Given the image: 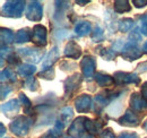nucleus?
I'll return each mask as SVG.
<instances>
[{"mask_svg":"<svg viewBox=\"0 0 147 138\" xmlns=\"http://www.w3.org/2000/svg\"><path fill=\"white\" fill-rule=\"evenodd\" d=\"M32 123H33V120L31 118L20 116V117H17L13 122H10L9 129L14 135L18 137H25L28 134Z\"/></svg>","mask_w":147,"mask_h":138,"instance_id":"f257e3e1","label":"nucleus"},{"mask_svg":"<svg viewBox=\"0 0 147 138\" xmlns=\"http://www.w3.org/2000/svg\"><path fill=\"white\" fill-rule=\"evenodd\" d=\"M24 8H25V1H20V0L7 1L2 6L1 13L6 17L19 18L22 17V15L24 13Z\"/></svg>","mask_w":147,"mask_h":138,"instance_id":"f03ea898","label":"nucleus"},{"mask_svg":"<svg viewBox=\"0 0 147 138\" xmlns=\"http://www.w3.org/2000/svg\"><path fill=\"white\" fill-rule=\"evenodd\" d=\"M114 83L119 86L127 85V84H135L138 85L140 83V78L135 72H126V71H117L113 75Z\"/></svg>","mask_w":147,"mask_h":138,"instance_id":"7ed1b4c3","label":"nucleus"},{"mask_svg":"<svg viewBox=\"0 0 147 138\" xmlns=\"http://www.w3.org/2000/svg\"><path fill=\"white\" fill-rule=\"evenodd\" d=\"M143 54H144V52L137 45V43L130 42V41L125 45V48L121 51L122 58L128 60V61H134V60L140 59L143 57Z\"/></svg>","mask_w":147,"mask_h":138,"instance_id":"20e7f679","label":"nucleus"},{"mask_svg":"<svg viewBox=\"0 0 147 138\" xmlns=\"http://www.w3.org/2000/svg\"><path fill=\"white\" fill-rule=\"evenodd\" d=\"M32 42L38 48L45 47L48 44V32H47V28L43 25L37 24L33 27V30H32Z\"/></svg>","mask_w":147,"mask_h":138,"instance_id":"39448f33","label":"nucleus"},{"mask_svg":"<svg viewBox=\"0 0 147 138\" xmlns=\"http://www.w3.org/2000/svg\"><path fill=\"white\" fill-rule=\"evenodd\" d=\"M19 55L24 58L27 61L37 64L44 55V50L42 48H25V49H18L17 50Z\"/></svg>","mask_w":147,"mask_h":138,"instance_id":"423d86ee","label":"nucleus"},{"mask_svg":"<svg viewBox=\"0 0 147 138\" xmlns=\"http://www.w3.org/2000/svg\"><path fill=\"white\" fill-rule=\"evenodd\" d=\"M82 84V76L79 74H75L73 76L68 77L65 83H63V86H65V95L67 97H70L73 96L74 93H76Z\"/></svg>","mask_w":147,"mask_h":138,"instance_id":"0eeeda50","label":"nucleus"},{"mask_svg":"<svg viewBox=\"0 0 147 138\" xmlns=\"http://www.w3.org/2000/svg\"><path fill=\"white\" fill-rule=\"evenodd\" d=\"M26 17L32 22H40L43 17V7L38 1H31L26 9Z\"/></svg>","mask_w":147,"mask_h":138,"instance_id":"6e6552de","label":"nucleus"},{"mask_svg":"<svg viewBox=\"0 0 147 138\" xmlns=\"http://www.w3.org/2000/svg\"><path fill=\"white\" fill-rule=\"evenodd\" d=\"M80 68L83 71L84 77L91 78L95 74V68H96V61L92 55H85L82 61H80Z\"/></svg>","mask_w":147,"mask_h":138,"instance_id":"1a4fd4ad","label":"nucleus"},{"mask_svg":"<svg viewBox=\"0 0 147 138\" xmlns=\"http://www.w3.org/2000/svg\"><path fill=\"white\" fill-rule=\"evenodd\" d=\"M85 121H86V118H85V117H79V118L75 119L74 122H71L70 127H69L68 134H69L70 136H74V137H79V136H82L83 134H85V133H86Z\"/></svg>","mask_w":147,"mask_h":138,"instance_id":"9d476101","label":"nucleus"},{"mask_svg":"<svg viewBox=\"0 0 147 138\" xmlns=\"http://www.w3.org/2000/svg\"><path fill=\"white\" fill-rule=\"evenodd\" d=\"M92 97L87 94H83L75 100V108L79 113H86L92 108Z\"/></svg>","mask_w":147,"mask_h":138,"instance_id":"9b49d317","label":"nucleus"},{"mask_svg":"<svg viewBox=\"0 0 147 138\" xmlns=\"http://www.w3.org/2000/svg\"><path fill=\"white\" fill-rule=\"evenodd\" d=\"M118 122L126 127H137L139 124V118L131 109H129L122 117L119 118Z\"/></svg>","mask_w":147,"mask_h":138,"instance_id":"f8f14e48","label":"nucleus"},{"mask_svg":"<svg viewBox=\"0 0 147 138\" xmlns=\"http://www.w3.org/2000/svg\"><path fill=\"white\" fill-rule=\"evenodd\" d=\"M59 57H60V52H59L58 47L52 48V50H50L48 52V54L45 55V58H44V60L42 62V71L51 69V67L55 65V61L59 59Z\"/></svg>","mask_w":147,"mask_h":138,"instance_id":"ddd939ff","label":"nucleus"},{"mask_svg":"<svg viewBox=\"0 0 147 138\" xmlns=\"http://www.w3.org/2000/svg\"><path fill=\"white\" fill-rule=\"evenodd\" d=\"M63 54H65V57H67L69 59H78L82 55V48L75 41L71 40L66 44Z\"/></svg>","mask_w":147,"mask_h":138,"instance_id":"4468645a","label":"nucleus"},{"mask_svg":"<svg viewBox=\"0 0 147 138\" xmlns=\"http://www.w3.org/2000/svg\"><path fill=\"white\" fill-rule=\"evenodd\" d=\"M130 106L135 111H143L147 108V100L143 97L142 94L134 93L130 97Z\"/></svg>","mask_w":147,"mask_h":138,"instance_id":"2eb2a0df","label":"nucleus"},{"mask_svg":"<svg viewBox=\"0 0 147 138\" xmlns=\"http://www.w3.org/2000/svg\"><path fill=\"white\" fill-rule=\"evenodd\" d=\"M92 32V24L87 20L78 22L75 26V33L78 36H86Z\"/></svg>","mask_w":147,"mask_h":138,"instance_id":"dca6fc26","label":"nucleus"},{"mask_svg":"<svg viewBox=\"0 0 147 138\" xmlns=\"http://www.w3.org/2000/svg\"><path fill=\"white\" fill-rule=\"evenodd\" d=\"M95 80H96L97 85L101 87L112 86L114 84L113 77H111L110 75L104 74V72H96L95 74Z\"/></svg>","mask_w":147,"mask_h":138,"instance_id":"f3484780","label":"nucleus"},{"mask_svg":"<svg viewBox=\"0 0 147 138\" xmlns=\"http://www.w3.org/2000/svg\"><path fill=\"white\" fill-rule=\"evenodd\" d=\"M19 108H20V103H19V100L16 99H13L8 102H6L5 104H2L1 106V110L2 112L6 114H9V113H15V112H18Z\"/></svg>","mask_w":147,"mask_h":138,"instance_id":"a211bd4d","label":"nucleus"},{"mask_svg":"<svg viewBox=\"0 0 147 138\" xmlns=\"http://www.w3.org/2000/svg\"><path fill=\"white\" fill-rule=\"evenodd\" d=\"M32 41V33L30 32L28 28H23L17 31V33L15 34V42L16 43H26Z\"/></svg>","mask_w":147,"mask_h":138,"instance_id":"6ab92c4d","label":"nucleus"},{"mask_svg":"<svg viewBox=\"0 0 147 138\" xmlns=\"http://www.w3.org/2000/svg\"><path fill=\"white\" fill-rule=\"evenodd\" d=\"M1 45H8L13 42H15V34L13 33V31L8 30V28H5V27H1Z\"/></svg>","mask_w":147,"mask_h":138,"instance_id":"aec40b11","label":"nucleus"},{"mask_svg":"<svg viewBox=\"0 0 147 138\" xmlns=\"http://www.w3.org/2000/svg\"><path fill=\"white\" fill-rule=\"evenodd\" d=\"M36 71V67L34 65H31V64H24V65H20L18 68H17V72L22 77H31L33 76V74Z\"/></svg>","mask_w":147,"mask_h":138,"instance_id":"412c9836","label":"nucleus"},{"mask_svg":"<svg viewBox=\"0 0 147 138\" xmlns=\"http://www.w3.org/2000/svg\"><path fill=\"white\" fill-rule=\"evenodd\" d=\"M113 9L115 13L118 14H123V13H128L131 10V6L129 5L127 0H117L113 3Z\"/></svg>","mask_w":147,"mask_h":138,"instance_id":"4be33fe9","label":"nucleus"},{"mask_svg":"<svg viewBox=\"0 0 147 138\" xmlns=\"http://www.w3.org/2000/svg\"><path fill=\"white\" fill-rule=\"evenodd\" d=\"M134 26H135V22L132 18H123V19L119 20V23H118V30L121 33L130 32Z\"/></svg>","mask_w":147,"mask_h":138,"instance_id":"5701e85b","label":"nucleus"},{"mask_svg":"<svg viewBox=\"0 0 147 138\" xmlns=\"http://www.w3.org/2000/svg\"><path fill=\"white\" fill-rule=\"evenodd\" d=\"M1 83H15L17 77H16V74L9 68L3 69L1 71Z\"/></svg>","mask_w":147,"mask_h":138,"instance_id":"b1692460","label":"nucleus"},{"mask_svg":"<svg viewBox=\"0 0 147 138\" xmlns=\"http://www.w3.org/2000/svg\"><path fill=\"white\" fill-rule=\"evenodd\" d=\"M73 109L70 108V106H66V108H63L62 110H61V112H60V119L59 120L61 121L65 126L69 122V120L73 118Z\"/></svg>","mask_w":147,"mask_h":138,"instance_id":"393cba45","label":"nucleus"},{"mask_svg":"<svg viewBox=\"0 0 147 138\" xmlns=\"http://www.w3.org/2000/svg\"><path fill=\"white\" fill-rule=\"evenodd\" d=\"M25 87L27 89L32 91V92L37 91L38 89V82H37V79L35 77H33V76L26 78V80H25Z\"/></svg>","mask_w":147,"mask_h":138,"instance_id":"a878e982","label":"nucleus"},{"mask_svg":"<svg viewBox=\"0 0 147 138\" xmlns=\"http://www.w3.org/2000/svg\"><path fill=\"white\" fill-rule=\"evenodd\" d=\"M18 100L23 103V105H24V112H25V113H28V112L32 110V102H31V100H30L24 93H20V94H19Z\"/></svg>","mask_w":147,"mask_h":138,"instance_id":"bb28decb","label":"nucleus"},{"mask_svg":"<svg viewBox=\"0 0 147 138\" xmlns=\"http://www.w3.org/2000/svg\"><path fill=\"white\" fill-rule=\"evenodd\" d=\"M104 37V32H103V28L100 27V26H96L94 28V31L92 32V40L94 42H101Z\"/></svg>","mask_w":147,"mask_h":138,"instance_id":"cd10ccee","label":"nucleus"},{"mask_svg":"<svg viewBox=\"0 0 147 138\" xmlns=\"http://www.w3.org/2000/svg\"><path fill=\"white\" fill-rule=\"evenodd\" d=\"M142 37H143V35H142V32H140V28L139 27H136L134 31H131V33L129 35L130 42H135V43L142 41Z\"/></svg>","mask_w":147,"mask_h":138,"instance_id":"c85d7f7f","label":"nucleus"},{"mask_svg":"<svg viewBox=\"0 0 147 138\" xmlns=\"http://www.w3.org/2000/svg\"><path fill=\"white\" fill-rule=\"evenodd\" d=\"M117 55V52L114 51L113 49H103V51H101V57L104 60H113Z\"/></svg>","mask_w":147,"mask_h":138,"instance_id":"c756f323","label":"nucleus"},{"mask_svg":"<svg viewBox=\"0 0 147 138\" xmlns=\"http://www.w3.org/2000/svg\"><path fill=\"white\" fill-rule=\"evenodd\" d=\"M60 135H61V133L58 131V130H55V128H53V129L47 131L45 134H43L41 136V138H60Z\"/></svg>","mask_w":147,"mask_h":138,"instance_id":"7c9ffc66","label":"nucleus"},{"mask_svg":"<svg viewBox=\"0 0 147 138\" xmlns=\"http://www.w3.org/2000/svg\"><path fill=\"white\" fill-rule=\"evenodd\" d=\"M7 58V62L9 64V65H11V66H20L19 65V60L18 57L17 55H15V53H11V54H9V55H7L6 57Z\"/></svg>","mask_w":147,"mask_h":138,"instance_id":"2f4dec72","label":"nucleus"},{"mask_svg":"<svg viewBox=\"0 0 147 138\" xmlns=\"http://www.w3.org/2000/svg\"><path fill=\"white\" fill-rule=\"evenodd\" d=\"M140 22H142V28H140V31L143 32L144 35H147V13L144 14L140 17Z\"/></svg>","mask_w":147,"mask_h":138,"instance_id":"473e14b6","label":"nucleus"},{"mask_svg":"<svg viewBox=\"0 0 147 138\" xmlns=\"http://www.w3.org/2000/svg\"><path fill=\"white\" fill-rule=\"evenodd\" d=\"M10 92H11V87L10 86L1 85V100H3V99H5V96H7Z\"/></svg>","mask_w":147,"mask_h":138,"instance_id":"72a5a7b5","label":"nucleus"},{"mask_svg":"<svg viewBox=\"0 0 147 138\" xmlns=\"http://www.w3.org/2000/svg\"><path fill=\"white\" fill-rule=\"evenodd\" d=\"M132 5L136 8H143L147 5V0H132Z\"/></svg>","mask_w":147,"mask_h":138,"instance_id":"f704fd0d","label":"nucleus"},{"mask_svg":"<svg viewBox=\"0 0 147 138\" xmlns=\"http://www.w3.org/2000/svg\"><path fill=\"white\" fill-rule=\"evenodd\" d=\"M118 138H139V136L135 133H122L119 135Z\"/></svg>","mask_w":147,"mask_h":138,"instance_id":"c9c22d12","label":"nucleus"},{"mask_svg":"<svg viewBox=\"0 0 147 138\" xmlns=\"http://www.w3.org/2000/svg\"><path fill=\"white\" fill-rule=\"evenodd\" d=\"M142 95L145 100H147V82L142 85Z\"/></svg>","mask_w":147,"mask_h":138,"instance_id":"e433bc0d","label":"nucleus"},{"mask_svg":"<svg viewBox=\"0 0 147 138\" xmlns=\"http://www.w3.org/2000/svg\"><path fill=\"white\" fill-rule=\"evenodd\" d=\"M138 70H139V71H142V72H145V71H147V61H145V62H142V64L138 66Z\"/></svg>","mask_w":147,"mask_h":138,"instance_id":"4c0bfd02","label":"nucleus"},{"mask_svg":"<svg viewBox=\"0 0 147 138\" xmlns=\"http://www.w3.org/2000/svg\"><path fill=\"white\" fill-rule=\"evenodd\" d=\"M78 138H94L92 134H90V133H85V134H83L82 136H79Z\"/></svg>","mask_w":147,"mask_h":138,"instance_id":"58836bf2","label":"nucleus"},{"mask_svg":"<svg viewBox=\"0 0 147 138\" xmlns=\"http://www.w3.org/2000/svg\"><path fill=\"white\" fill-rule=\"evenodd\" d=\"M88 2H90L88 0H83V1H82V0H77V1H76V3H78V5H80V6H84V5L88 3Z\"/></svg>","mask_w":147,"mask_h":138,"instance_id":"ea45409f","label":"nucleus"},{"mask_svg":"<svg viewBox=\"0 0 147 138\" xmlns=\"http://www.w3.org/2000/svg\"><path fill=\"white\" fill-rule=\"evenodd\" d=\"M0 127H1V136H3V135H5V131H6V129H5V126L1 123V124H0Z\"/></svg>","mask_w":147,"mask_h":138,"instance_id":"a19ab883","label":"nucleus"},{"mask_svg":"<svg viewBox=\"0 0 147 138\" xmlns=\"http://www.w3.org/2000/svg\"><path fill=\"white\" fill-rule=\"evenodd\" d=\"M143 52L147 53V42H145V43H144V45H143Z\"/></svg>","mask_w":147,"mask_h":138,"instance_id":"79ce46f5","label":"nucleus"},{"mask_svg":"<svg viewBox=\"0 0 147 138\" xmlns=\"http://www.w3.org/2000/svg\"><path fill=\"white\" fill-rule=\"evenodd\" d=\"M143 128H144V129H145V130L147 131V120L144 122V124H143Z\"/></svg>","mask_w":147,"mask_h":138,"instance_id":"37998d69","label":"nucleus"},{"mask_svg":"<svg viewBox=\"0 0 147 138\" xmlns=\"http://www.w3.org/2000/svg\"><path fill=\"white\" fill-rule=\"evenodd\" d=\"M63 138H71V137H69V136H65Z\"/></svg>","mask_w":147,"mask_h":138,"instance_id":"c03bdc74","label":"nucleus"}]
</instances>
